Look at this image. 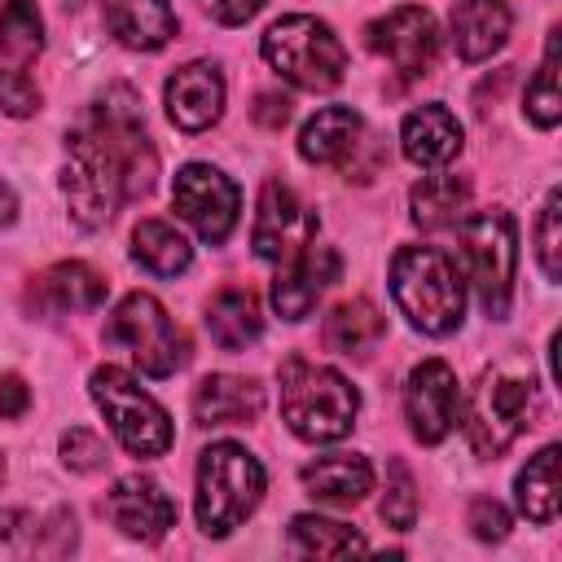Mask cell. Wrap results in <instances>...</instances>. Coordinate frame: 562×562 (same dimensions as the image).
I'll return each instance as SVG.
<instances>
[{
	"mask_svg": "<svg viewBox=\"0 0 562 562\" xmlns=\"http://www.w3.org/2000/svg\"><path fill=\"white\" fill-rule=\"evenodd\" d=\"M158 176V149L145 132L140 97L123 83L105 88L66 136L61 193L79 228H101L119 206L145 198Z\"/></svg>",
	"mask_w": 562,
	"mask_h": 562,
	"instance_id": "1",
	"label": "cell"
},
{
	"mask_svg": "<svg viewBox=\"0 0 562 562\" xmlns=\"http://www.w3.org/2000/svg\"><path fill=\"white\" fill-rule=\"evenodd\" d=\"M536 408H540V386L531 369L492 364L479 373V382L461 400L457 422L479 457H501L536 422Z\"/></svg>",
	"mask_w": 562,
	"mask_h": 562,
	"instance_id": "2",
	"label": "cell"
},
{
	"mask_svg": "<svg viewBox=\"0 0 562 562\" xmlns=\"http://www.w3.org/2000/svg\"><path fill=\"white\" fill-rule=\"evenodd\" d=\"M277 378H281V417L299 439L334 443L356 426L360 395L342 373L312 364L307 356H285Z\"/></svg>",
	"mask_w": 562,
	"mask_h": 562,
	"instance_id": "3",
	"label": "cell"
},
{
	"mask_svg": "<svg viewBox=\"0 0 562 562\" xmlns=\"http://www.w3.org/2000/svg\"><path fill=\"white\" fill-rule=\"evenodd\" d=\"M391 294L422 334H452L465 312V285L439 246H400L391 259Z\"/></svg>",
	"mask_w": 562,
	"mask_h": 562,
	"instance_id": "4",
	"label": "cell"
},
{
	"mask_svg": "<svg viewBox=\"0 0 562 562\" xmlns=\"http://www.w3.org/2000/svg\"><path fill=\"white\" fill-rule=\"evenodd\" d=\"M263 61L281 79H290L294 88L329 92V88L342 83L347 48H342V40L334 35L329 22L307 18V13H290V18H281L263 31Z\"/></svg>",
	"mask_w": 562,
	"mask_h": 562,
	"instance_id": "5",
	"label": "cell"
},
{
	"mask_svg": "<svg viewBox=\"0 0 562 562\" xmlns=\"http://www.w3.org/2000/svg\"><path fill=\"white\" fill-rule=\"evenodd\" d=\"M263 501V465L241 443H211L198 461V522L206 536H228Z\"/></svg>",
	"mask_w": 562,
	"mask_h": 562,
	"instance_id": "6",
	"label": "cell"
},
{
	"mask_svg": "<svg viewBox=\"0 0 562 562\" xmlns=\"http://www.w3.org/2000/svg\"><path fill=\"white\" fill-rule=\"evenodd\" d=\"M105 347H119L132 356V364L149 378H171L189 360L184 329L167 316V307L154 294H127L110 321H105Z\"/></svg>",
	"mask_w": 562,
	"mask_h": 562,
	"instance_id": "7",
	"label": "cell"
},
{
	"mask_svg": "<svg viewBox=\"0 0 562 562\" xmlns=\"http://www.w3.org/2000/svg\"><path fill=\"white\" fill-rule=\"evenodd\" d=\"M461 259L465 272L479 290V303L487 316L509 312L514 294V263H518V237H514V215L509 211H474L461 215Z\"/></svg>",
	"mask_w": 562,
	"mask_h": 562,
	"instance_id": "8",
	"label": "cell"
},
{
	"mask_svg": "<svg viewBox=\"0 0 562 562\" xmlns=\"http://www.w3.org/2000/svg\"><path fill=\"white\" fill-rule=\"evenodd\" d=\"M88 386H92V400L105 413L114 439L132 457H162L171 448V417H167V408L154 395H145L123 369L105 364V369L92 373Z\"/></svg>",
	"mask_w": 562,
	"mask_h": 562,
	"instance_id": "9",
	"label": "cell"
},
{
	"mask_svg": "<svg viewBox=\"0 0 562 562\" xmlns=\"http://www.w3.org/2000/svg\"><path fill=\"white\" fill-rule=\"evenodd\" d=\"M171 206L180 211V220H189L198 228L202 241L220 246V241H228V233L237 224L241 198H237V184L224 171H215L206 162H189V167L176 171Z\"/></svg>",
	"mask_w": 562,
	"mask_h": 562,
	"instance_id": "10",
	"label": "cell"
},
{
	"mask_svg": "<svg viewBox=\"0 0 562 562\" xmlns=\"http://www.w3.org/2000/svg\"><path fill=\"white\" fill-rule=\"evenodd\" d=\"M369 48L378 57H386L404 79H422L435 66L439 53V26L422 4H400L391 13H382L378 22H369Z\"/></svg>",
	"mask_w": 562,
	"mask_h": 562,
	"instance_id": "11",
	"label": "cell"
},
{
	"mask_svg": "<svg viewBox=\"0 0 562 562\" xmlns=\"http://www.w3.org/2000/svg\"><path fill=\"white\" fill-rule=\"evenodd\" d=\"M312 237H316V211H307L281 180H268L263 193H259L255 228H250L255 255L268 259V263H285V259L299 255Z\"/></svg>",
	"mask_w": 562,
	"mask_h": 562,
	"instance_id": "12",
	"label": "cell"
},
{
	"mask_svg": "<svg viewBox=\"0 0 562 562\" xmlns=\"http://www.w3.org/2000/svg\"><path fill=\"white\" fill-rule=\"evenodd\" d=\"M457 408H461V391L448 360H422L404 386V413L413 435L422 443H439L457 426Z\"/></svg>",
	"mask_w": 562,
	"mask_h": 562,
	"instance_id": "13",
	"label": "cell"
},
{
	"mask_svg": "<svg viewBox=\"0 0 562 562\" xmlns=\"http://www.w3.org/2000/svg\"><path fill=\"white\" fill-rule=\"evenodd\" d=\"M338 272H342L338 250H334V246H321V241L312 237L299 255H290V259L281 263V272H277V281H272V307H277V316L303 321V316L316 307V299L338 281Z\"/></svg>",
	"mask_w": 562,
	"mask_h": 562,
	"instance_id": "14",
	"label": "cell"
},
{
	"mask_svg": "<svg viewBox=\"0 0 562 562\" xmlns=\"http://www.w3.org/2000/svg\"><path fill=\"white\" fill-rule=\"evenodd\" d=\"M105 509H110V522L132 536V540H162L171 527H176V501L162 492V483H154L149 474H123L110 496H105Z\"/></svg>",
	"mask_w": 562,
	"mask_h": 562,
	"instance_id": "15",
	"label": "cell"
},
{
	"mask_svg": "<svg viewBox=\"0 0 562 562\" xmlns=\"http://www.w3.org/2000/svg\"><path fill=\"white\" fill-rule=\"evenodd\" d=\"M167 114L180 132H202L224 114V75L211 61H189L167 79Z\"/></svg>",
	"mask_w": 562,
	"mask_h": 562,
	"instance_id": "16",
	"label": "cell"
},
{
	"mask_svg": "<svg viewBox=\"0 0 562 562\" xmlns=\"http://www.w3.org/2000/svg\"><path fill=\"white\" fill-rule=\"evenodd\" d=\"M105 277L79 259H66V263H53L44 268L31 290H26V303L35 312H92L105 303Z\"/></svg>",
	"mask_w": 562,
	"mask_h": 562,
	"instance_id": "17",
	"label": "cell"
},
{
	"mask_svg": "<svg viewBox=\"0 0 562 562\" xmlns=\"http://www.w3.org/2000/svg\"><path fill=\"white\" fill-rule=\"evenodd\" d=\"M360 145H364V119L351 105H325L299 132V154L316 167H351Z\"/></svg>",
	"mask_w": 562,
	"mask_h": 562,
	"instance_id": "18",
	"label": "cell"
},
{
	"mask_svg": "<svg viewBox=\"0 0 562 562\" xmlns=\"http://www.w3.org/2000/svg\"><path fill=\"white\" fill-rule=\"evenodd\" d=\"M400 149L417 167H443L461 154V123L443 105H417L400 127Z\"/></svg>",
	"mask_w": 562,
	"mask_h": 562,
	"instance_id": "19",
	"label": "cell"
},
{
	"mask_svg": "<svg viewBox=\"0 0 562 562\" xmlns=\"http://www.w3.org/2000/svg\"><path fill=\"white\" fill-rule=\"evenodd\" d=\"M101 18L110 35L127 48H162L176 35V9L171 0H101Z\"/></svg>",
	"mask_w": 562,
	"mask_h": 562,
	"instance_id": "20",
	"label": "cell"
},
{
	"mask_svg": "<svg viewBox=\"0 0 562 562\" xmlns=\"http://www.w3.org/2000/svg\"><path fill=\"white\" fill-rule=\"evenodd\" d=\"M263 408V386L255 378H237V373H211L198 382L193 391V417L198 426H233V422H250Z\"/></svg>",
	"mask_w": 562,
	"mask_h": 562,
	"instance_id": "21",
	"label": "cell"
},
{
	"mask_svg": "<svg viewBox=\"0 0 562 562\" xmlns=\"http://www.w3.org/2000/svg\"><path fill=\"white\" fill-rule=\"evenodd\" d=\"M303 487L329 505H356L373 492V465L360 452H329L303 465Z\"/></svg>",
	"mask_w": 562,
	"mask_h": 562,
	"instance_id": "22",
	"label": "cell"
},
{
	"mask_svg": "<svg viewBox=\"0 0 562 562\" xmlns=\"http://www.w3.org/2000/svg\"><path fill=\"white\" fill-rule=\"evenodd\" d=\"M509 40V9L505 0H457L452 9V44L465 61L492 57Z\"/></svg>",
	"mask_w": 562,
	"mask_h": 562,
	"instance_id": "23",
	"label": "cell"
},
{
	"mask_svg": "<svg viewBox=\"0 0 562 562\" xmlns=\"http://www.w3.org/2000/svg\"><path fill=\"white\" fill-rule=\"evenodd\" d=\"M44 48L35 0H0V75H26Z\"/></svg>",
	"mask_w": 562,
	"mask_h": 562,
	"instance_id": "24",
	"label": "cell"
},
{
	"mask_svg": "<svg viewBox=\"0 0 562 562\" xmlns=\"http://www.w3.org/2000/svg\"><path fill=\"white\" fill-rule=\"evenodd\" d=\"M206 329H211L215 347H224V351L250 347V342L263 334L259 299H255L250 290H237V285L220 290V294L211 299V307H206Z\"/></svg>",
	"mask_w": 562,
	"mask_h": 562,
	"instance_id": "25",
	"label": "cell"
},
{
	"mask_svg": "<svg viewBox=\"0 0 562 562\" xmlns=\"http://www.w3.org/2000/svg\"><path fill=\"white\" fill-rule=\"evenodd\" d=\"M382 334H386V321H382V312H378L369 299H347V303H338V307L325 316V329H321L325 347L338 351V356H364Z\"/></svg>",
	"mask_w": 562,
	"mask_h": 562,
	"instance_id": "26",
	"label": "cell"
},
{
	"mask_svg": "<svg viewBox=\"0 0 562 562\" xmlns=\"http://www.w3.org/2000/svg\"><path fill=\"white\" fill-rule=\"evenodd\" d=\"M413 224L417 228H448L470 206V180L465 176H422L408 193Z\"/></svg>",
	"mask_w": 562,
	"mask_h": 562,
	"instance_id": "27",
	"label": "cell"
},
{
	"mask_svg": "<svg viewBox=\"0 0 562 562\" xmlns=\"http://www.w3.org/2000/svg\"><path fill=\"white\" fill-rule=\"evenodd\" d=\"M132 259L140 268H149L154 277H176L189 268L193 246L167 224V220H140L132 228Z\"/></svg>",
	"mask_w": 562,
	"mask_h": 562,
	"instance_id": "28",
	"label": "cell"
},
{
	"mask_svg": "<svg viewBox=\"0 0 562 562\" xmlns=\"http://www.w3.org/2000/svg\"><path fill=\"white\" fill-rule=\"evenodd\" d=\"M518 509L531 522H553L558 518V448H540L522 470H518Z\"/></svg>",
	"mask_w": 562,
	"mask_h": 562,
	"instance_id": "29",
	"label": "cell"
},
{
	"mask_svg": "<svg viewBox=\"0 0 562 562\" xmlns=\"http://www.w3.org/2000/svg\"><path fill=\"white\" fill-rule=\"evenodd\" d=\"M290 540L299 553H316V558H347L364 549V536L334 522V518H316V514H299L290 522Z\"/></svg>",
	"mask_w": 562,
	"mask_h": 562,
	"instance_id": "30",
	"label": "cell"
},
{
	"mask_svg": "<svg viewBox=\"0 0 562 562\" xmlns=\"http://www.w3.org/2000/svg\"><path fill=\"white\" fill-rule=\"evenodd\" d=\"M527 119L536 127H553L562 119V92H558V26L549 31V44H544V61L536 70V79L527 83Z\"/></svg>",
	"mask_w": 562,
	"mask_h": 562,
	"instance_id": "31",
	"label": "cell"
},
{
	"mask_svg": "<svg viewBox=\"0 0 562 562\" xmlns=\"http://www.w3.org/2000/svg\"><path fill=\"white\" fill-rule=\"evenodd\" d=\"M382 518L395 531H408L417 522V487H413V474H408L404 461H391V483H386V496H382Z\"/></svg>",
	"mask_w": 562,
	"mask_h": 562,
	"instance_id": "32",
	"label": "cell"
},
{
	"mask_svg": "<svg viewBox=\"0 0 562 562\" xmlns=\"http://www.w3.org/2000/svg\"><path fill=\"white\" fill-rule=\"evenodd\" d=\"M558 206H562V193L553 189L540 206V220H536V255H540V268L549 281L562 277V241H558Z\"/></svg>",
	"mask_w": 562,
	"mask_h": 562,
	"instance_id": "33",
	"label": "cell"
},
{
	"mask_svg": "<svg viewBox=\"0 0 562 562\" xmlns=\"http://www.w3.org/2000/svg\"><path fill=\"white\" fill-rule=\"evenodd\" d=\"M61 461H66L70 470H79V474L101 470V465H105V443H101L92 430L70 426V430H61Z\"/></svg>",
	"mask_w": 562,
	"mask_h": 562,
	"instance_id": "34",
	"label": "cell"
},
{
	"mask_svg": "<svg viewBox=\"0 0 562 562\" xmlns=\"http://www.w3.org/2000/svg\"><path fill=\"white\" fill-rule=\"evenodd\" d=\"M0 110L13 119H26L40 110V88L31 75H0Z\"/></svg>",
	"mask_w": 562,
	"mask_h": 562,
	"instance_id": "35",
	"label": "cell"
},
{
	"mask_svg": "<svg viewBox=\"0 0 562 562\" xmlns=\"http://www.w3.org/2000/svg\"><path fill=\"white\" fill-rule=\"evenodd\" d=\"M470 531H474L479 540H505V531H509L505 505H496L492 496H474V501H470Z\"/></svg>",
	"mask_w": 562,
	"mask_h": 562,
	"instance_id": "36",
	"label": "cell"
},
{
	"mask_svg": "<svg viewBox=\"0 0 562 562\" xmlns=\"http://www.w3.org/2000/svg\"><path fill=\"white\" fill-rule=\"evenodd\" d=\"M35 536H40V522L26 509H0V540L9 549H35Z\"/></svg>",
	"mask_w": 562,
	"mask_h": 562,
	"instance_id": "37",
	"label": "cell"
},
{
	"mask_svg": "<svg viewBox=\"0 0 562 562\" xmlns=\"http://www.w3.org/2000/svg\"><path fill=\"white\" fill-rule=\"evenodd\" d=\"M215 22H224V26H241V22H250L259 9H263V0H198Z\"/></svg>",
	"mask_w": 562,
	"mask_h": 562,
	"instance_id": "38",
	"label": "cell"
},
{
	"mask_svg": "<svg viewBox=\"0 0 562 562\" xmlns=\"http://www.w3.org/2000/svg\"><path fill=\"white\" fill-rule=\"evenodd\" d=\"M285 119H290V101H285L281 92H259V101H255V123L268 127V132H281Z\"/></svg>",
	"mask_w": 562,
	"mask_h": 562,
	"instance_id": "39",
	"label": "cell"
},
{
	"mask_svg": "<svg viewBox=\"0 0 562 562\" xmlns=\"http://www.w3.org/2000/svg\"><path fill=\"white\" fill-rule=\"evenodd\" d=\"M31 404V391L18 373H0V417H22Z\"/></svg>",
	"mask_w": 562,
	"mask_h": 562,
	"instance_id": "40",
	"label": "cell"
},
{
	"mask_svg": "<svg viewBox=\"0 0 562 562\" xmlns=\"http://www.w3.org/2000/svg\"><path fill=\"white\" fill-rule=\"evenodd\" d=\"M13 220H18V198H13V189L0 180V228L13 224Z\"/></svg>",
	"mask_w": 562,
	"mask_h": 562,
	"instance_id": "41",
	"label": "cell"
},
{
	"mask_svg": "<svg viewBox=\"0 0 562 562\" xmlns=\"http://www.w3.org/2000/svg\"><path fill=\"white\" fill-rule=\"evenodd\" d=\"M0 483H4V457H0Z\"/></svg>",
	"mask_w": 562,
	"mask_h": 562,
	"instance_id": "42",
	"label": "cell"
}]
</instances>
